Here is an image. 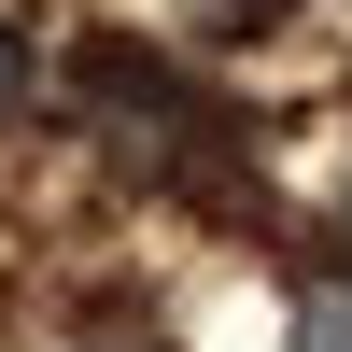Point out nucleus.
I'll use <instances>...</instances> for the list:
<instances>
[{
	"instance_id": "f257e3e1",
	"label": "nucleus",
	"mask_w": 352,
	"mask_h": 352,
	"mask_svg": "<svg viewBox=\"0 0 352 352\" xmlns=\"http://www.w3.org/2000/svg\"><path fill=\"white\" fill-rule=\"evenodd\" d=\"M85 99L113 113V155H127V169H184V155H169V141L197 127L184 56H155V43H85Z\"/></svg>"
},
{
	"instance_id": "7ed1b4c3",
	"label": "nucleus",
	"mask_w": 352,
	"mask_h": 352,
	"mask_svg": "<svg viewBox=\"0 0 352 352\" xmlns=\"http://www.w3.org/2000/svg\"><path fill=\"white\" fill-rule=\"evenodd\" d=\"M0 113H28V28L0 14Z\"/></svg>"
},
{
	"instance_id": "f03ea898",
	"label": "nucleus",
	"mask_w": 352,
	"mask_h": 352,
	"mask_svg": "<svg viewBox=\"0 0 352 352\" xmlns=\"http://www.w3.org/2000/svg\"><path fill=\"white\" fill-rule=\"evenodd\" d=\"M282 352H352V268H310L282 310Z\"/></svg>"
}]
</instances>
